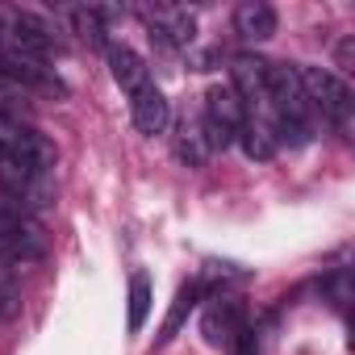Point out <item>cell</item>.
Wrapping results in <instances>:
<instances>
[{
    "label": "cell",
    "mask_w": 355,
    "mask_h": 355,
    "mask_svg": "<svg viewBox=\"0 0 355 355\" xmlns=\"http://www.w3.org/2000/svg\"><path fill=\"white\" fill-rule=\"evenodd\" d=\"M259 121L272 130L276 146H305L313 138V109L305 101V88H301V76L297 67H284V63H272L268 71V96H263V109H259Z\"/></svg>",
    "instance_id": "6da1fadb"
},
{
    "label": "cell",
    "mask_w": 355,
    "mask_h": 355,
    "mask_svg": "<svg viewBox=\"0 0 355 355\" xmlns=\"http://www.w3.org/2000/svg\"><path fill=\"white\" fill-rule=\"evenodd\" d=\"M301 76V88H305V101L313 109V117H322L334 134L351 138V113H355V96H351V84L326 67H305L297 71Z\"/></svg>",
    "instance_id": "7a4b0ae2"
},
{
    "label": "cell",
    "mask_w": 355,
    "mask_h": 355,
    "mask_svg": "<svg viewBox=\"0 0 355 355\" xmlns=\"http://www.w3.org/2000/svg\"><path fill=\"white\" fill-rule=\"evenodd\" d=\"M0 197H9L13 205H21L26 214H42L55 205V175L46 167L34 163H17V159H0Z\"/></svg>",
    "instance_id": "3957f363"
},
{
    "label": "cell",
    "mask_w": 355,
    "mask_h": 355,
    "mask_svg": "<svg viewBox=\"0 0 355 355\" xmlns=\"http://www.w3.org/2000/svg\"><path fill=\"white\" fill-rule=\"evenodd\" d=\"M0 251L13 263H42L46 259V230L34 214L0 197Z\"/></svg>",
    "instance_id": "277c9868"
},
{
    "label": "cell",
    "mask_w": 355,
    "mask_h": 355,
    "mask_svg": "<svg viewBox=\"0 0 355 355\" xmlns=\"http://www.w3.org/2000/svg\"><path fill=\"white\" fill-rule=\"evenodd\" d=\"M0 159H17V163H34V167L55 171L59 150L46 134H38L17 113H0Z\"/></svg>",
    "instance_id": "5b68a950"
},
{
    "label": "cell",
    "mask_w": 355,
    "mask_h": 355,
    "mask_svg": "<svg viewBox=\"0 0 355 355\" xmlns=\"http://www.w3.org/2000/svg\"><path fill=\"white\" fill-rule=\"evenodd\" d=\"M201 121H205L209 146H214V150H226V146L239 138V130H243V121H247V109H243V101H239V92H234L230 84H214V88L205 92V113H201Z\"/></svg>",
    "instance_id": "8992f818"
},
{
    "label": "cell",
    "mask_w": 355,
    "mask_h": 355,
    "mask_svg": "<svg viewBox=\"0 0 355 355\" xmlns=\"http://www.w3.org/2000/svg\"><path fill=\"white\" fill-rule=\"evenodd\" d=\"M0 80L13 84V88L63 92V84H59L55 67H46L42 59H34V55H26V51H17V46H13V42H5V38H0Z\"/></svg>",
    "instance_id": "52a82bcc"
},
{
    "label": "cell",
    "mask_w": 355,
    "mask_h": 355,
    "mask_svg": "<svg viewBox=\"0 0 355 355\" xmlns=\"http://www.w3.org/2000/svg\"><path fill=\"white\" fill-rule=\"evenodd\" d=\"M5 42H13L17 51L34 55V59H42V63L59 51L55 30H51L38 13H26V9H5Z\"/></svg>",
    "instance_id": "ba28073f"
},
{
    "label": "cell",
    "mask_w": 355,
    "mask_h": 355,
    "mask_svg": "<svg viewBox=\"0 0 355 355\" xmlns=\"http://www.w3.org/2000/svg\"><path fill=\"white\" fill-rule=\"evenodd\" d=\"M268 71H272V63L259 59V55H234V63H230V80H234L230 88L239 92L247 117H259V109H263V96H268Z\"/></svg>",
    "instance_id": "9c48e42d"
},
{
    "label": "cell",
    "mask_w": 355,
    "mask_h": 355,
    "mask_svg": "<svg viewBox=\"0 0 355 355\" xmlns=\"http://www.w3.org/2000/svg\"><path fill=\"white\" fill-rule=\"evenodd\" d=\"M142 17H146L150 42L163 46V51H184V46H193V38H197V21H193L189 9H167V5H163V9H146Z\"/></svg>",
    "instance_id": "30bf717a"
},
{
    "label": "cell",
    "mask_w": 355,
    "mask_h": 355,
    "mask_svg": "<svg viewBox=\"0 0 355 355\" xmlns=\"http://www.w3.org/2000/svg\"><path fill=\"white\" fill-rule=\"evenodd\" d=\"M243 326H247V313L234 297H214V305L201 318V334H205L209 347H230Z\"/></svg>",
    "instance_id": "8fae6325"
},
{
    "label": "cell",
    "mask_w": 355,
    "mask_h": 355,
    "mask_svg": "<svg viewBox=\"0 0 355 355\" xmlns=\"http://www.w3.org/2000/svg\"><path fill=\"white\" fill-rule=\"evenodd\" d=\"M130 117H134V125L142 134H163L171 125V105H167V96H163V88L155 80L130 96Z\"/></svg>",
    "instance_id": "7c38bea8"
},
{
    "label": "cell",
    "mask_w": 355,
    "mask_h": 355,
    "mask_svg": "<svg viewBox=\"0 0 355 355\" xmlns=\"http://www.w3.org/2000/svg\"><path fill=\"white\" fill-rule=\"evenodd\" d=\"M234 34L243 42H268L276 34V9L268 0H243L234 9Z\"/></svg>",
    "instance_id": "4fadbf2b"
},
{
    "label": "cell",
    "mask_w": 355,
    "mask_h": 355,
    "mask_svg": "<svg viewBox=\"0 0 355 355\" xmlns=\"http://www.w3.org/2000/svg\"><path fill=\"white\" fill-rule=\"evenodd\" d=\"M109 67H113V80L121 84V92H125V96H134L138 88H146V84H150L146 63H142L130 46H121V42H109Z\"/></svg>",
    "instance_id": "5bb4252c"
},
{
    "label": "cell",
    "mask_w": 355,
    "mask_h": 355,
    "mask_svg": "<svg viewBox=\"0 0 355 355\" xmlns=\"http://www.w3.org/2000/svg\"><path fill=\"white\" fill-rule=\"evenodd\" d=\"M175 155H180L184 167H205L214 146H209V134H205V121L201 117H184L180 134H175Z\"/></svg>",
    "instance_id": "9a60e30c"
},
{
    "label": "cell",
    "mask_w": 355,
    "mask_h": 355,
    "mask_svg": "<svg viewBox=\"0 0 355 355\" xmlns=\"http://www.w3.org/2000/svg\"><path fill=\"white\" fill-rule=\"evenodd\" d=\"M234 142H239V146L247 150V159H255V163H268V159L280 150V146H276V138H272V130H268L259 117H247Z\"/></svg>",
    "instance_id": "2e32d148"
},
{
    "label": "cell",
    "mask_w": 355,
    "mask_h": 355,
    "mask_svg": "<svg viewBox=\"0 0 355 355\" xmlns=\"http://www.w3.org/2000/svg\"><path fill=\"white\" fill-rule=\"evenodd\" d=\"M67 17H71L76 34H80L84 42H92V46H105V51H109V38H105L109 30H105V21L113 17V9H92V5H88V9H71Z\"/></svg>",
    "instance_id": "e0dca14e"
},
{
    "label": "cell",
    "mask_w": 355,
    "mask_h": 355,
    "mask_svg": "<svg viewBox=\"0 0 355 355\" xmlns=\"http://www.w3.org/2000/svg\"><path fill=\"white\" fill-rule=\"evenodd\" d=\"M197 297H201V284H180V293H175V301H171V313H167V322H163V330H159V347L175 338V330L184 326V318H189V309L197 305Z\"/></svg>",
    "instance_id": "ac0fdd59"
},
{
    "label": "cell",
    "mask_w": 355,
    "mask_h": 355,
    "mask_svg": "<svg viewBox=\"0 0 355 355\" xmlns=\"http://www.w3.org/2000/svg\"><path fill=\"white\" fill-rule=\"evenodd\" d=\"M17 309H21L17 272H13V259L0 251V318H17Z\"/></svg>",
    "instance_id": "d6986e66"
},
{
    "label": "cell",
    "mask_w": 355,
    "mask_h": 355,
    "mask_svg": "<svg viewBox=\"0 0 355 355\" xmlns=\"http://www.w3.org/2000/svg\"><path fill=\"white\" fill-rule=\"evenodd\" d=\"M146 313H150V280L142 272H134V280H130V334H138L146 326Z\"/></svg>",
    "instance_id": "ffe728a7"
},
{
    "label": "cell",
    "mask_w": 355,
    "mask_h": 355,
    "mask_svg": "<svg viewBox=\"0 0 355 355\" xmlns=\"http://www.w3.org/2000/svg\"><path fill=\"white\" fill-rule=\"evenodd\" d=\"M230 355H259V334L251 326H243L234 334V343H230Z\"/></svg>",
    "instance_id": "44dd1931"
},
{
    "label": "cell",
    "mask_w": 355,
    "mask_h": 355,
    "mask_svg": "<svg viewBox=\"0 0 355 355\" xmlns=\"http://www.w3.org/2000/svg\"><path fill=\"white\" fill-rule=\"evenodd\" d=\"M351 59H355V42H351V38H343V42L334 46V63H338L343 71H351Z\"/></svg>",
    "instance_id": "7402d4cb"
},
{
    "label": "cell",
    "mask_w": 355,
    "mask_h": 355,
    "mask_svg": "<svg viewBox=\"0 0 355 355\" xmlns=\"http://www.w3.org/2000/svg\"><path fill=\"white\" fill-rule=\"evenodd\" d=\"M0 38H5V9H0Z\"/></svg>",
    "instance_id": "603a6c76"
}]
</instances>
